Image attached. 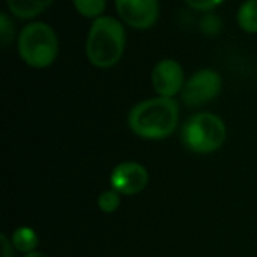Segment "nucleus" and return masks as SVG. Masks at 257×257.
Masks as SVG:
<instances>
[{"label":"nucleus","mask_w":257,"mask_h":257,"mask_svg":"<svg viewBox=\"0 0 257 257\" xmlns=\"http://www.w3.org/2000/svg\"><path fill=\"white\" fill-rule=\"evenodd\" d=\"M12 15L21 20H30L45 11L53 0H6Z\"/></svg>","instance_id":"9"},{"label":"nucleus","mask_w":257,"mask_h":257,"mask_svg":"<svg viewBox=\"0 0 257 257\" xmlns=\"http://www.w3.org/2000/svg\"><path fill=\"white\" fill-rule=\"evenodd\" d=\"M221 77L214 69L197 71L184 86L181 96L187 107H200L208 104L221 92Z\"/></svg>","instance_id":"5"},{"label":"nucleus","mask_w":257,"mask_h":257,"mask_svg":"<svg viewBox=\"0 0 257 257\" xmlns=\"http://www.w3.org/2000/svg\"><path fill=\"white\" fill-rule=\"evenodd\" d=\"M11 242H12V245H14V248L17 251L29 254V253L36 251L39 238H38V233L32 227L23 226V227H18V229L14 230Z\"/></svg>","instance_id":"10"},{"label":"nucleus","mask_w":257,"mask_h":257,"mask_svg":"<svg viewBox=\"0 0 257 257\" xmlns=\"http://www.w3.org/2000/svg\"><path fill=\"white\" fill-rule=\"evenodd\" d=\"M116 11L128 26L148 29L158 18V0H116Z\"/></svg>","instance_id":"8"},{"label":"nucleus","mask_w":257,"mask_h":257,"mask_svg":"<svg viewBox=\"0 0 257 257\" xmlns=\"http://www.w3.org/2000/svg\"><path fill=\"white\" fill-rule=\"evenodd\" d=\"M148 169L136 161L117 164L110 175V185L120 196H136L148 187Z\"/></svg>","instance_id":"6"},{"label":"nucleus","mask_w":257,"mask_h":257,"mask_svg":"<svg viewBox=\"0 0 257 257\" xmlns=\"http://www.w3.org/2000/svg\"><path fill=\"white\" fill-rule=\"evenodd\" d=\"M24 257H48L44 253H39V251H33V253H29V254H24Z\"/></svg>","instance_id":"18"},{"label":"nucleus","mask_w":257,"mask_h":257,"mask_svg":"<svg viewBox=\"0 0 257 257\" xmlns=\"http://www.w3.org/2000/svg\"><path fill=\"white\" fill-rule=\"evenodd\" d=\"M223 0H185V3L196 11H211L217 8Z\"/></svg>","instance_id":"16"},{"label":"nucleus","mask_w":257,"mask_h":257,"mask_svg":"<svg viewBox=\"0 0 257 257\" xmlns=\"http://www.w3.org/2000/svg\"><path fill=\"white\" fill-rule=\"evenodd\" d=\"M105 0H74V6L80 15L95 20L105 11Z\"/></svg>","instance_id":"12"},{"label":"nucleus","mask_w":257,"mask_h":257,"mask_svg":"<svg viewBox=\"0 0 257 257\" xmlns=\"http://www.w3.org/2000/svg\"><path fill=\"white\" fill-rule=\"evenodd\" d=\"M12 39H14V26H12L9 17L5 12H2V15H0V41H2L3 48H6Z\"/></svg>","instance_id":"14"},{"label":"nucleus","mask_w":257,"mask_h":257,"mask_svg":"<svg viewBox=\"0 0 257 257\" xmlns=\"http://www.w3.org/2000/svg\"><path fill=\"white\" fill-rule=\"evenodd\" d=\"M120 206V194L117 191L111 190H105L99 194L98 197V208L101 209V212L104 214H113L119 209Z\"/></svg>","instance_id":"13"},{"label":"nucleus","mask_w":257,"mask_h":257,"mask_svg":"<svg viewBox=\"0 0 257 257\" xmlns=\"http://www.w3.org/2000/svg\"><path fill=\"white\" fill-rule=\"evenodd\" d=\"M0 242H2V257H14V253H12L14 245L5 233L0 235Z\"/></svg>","instance_id":"17"},{"label":"nucleus","mask_w":257,"mask_h":257,"mask_svg":"<svg viewBox=\"0 0 257 257\" xmlns=\"http://www.w3.org/2000/svg\"><path fill=\"white\" fill-rule=\"evenodd\" d=\"M59 42L54 30L45 23L27 24L18 36V53L32 68H47L57 57Z\"/></svg>","instance_id":"4"},{"label":"nucleus","mask_w":257,"mask_h":257,"mask_svg":"<svg viewBox=\"0 0 257 257\" xmlns=\"http://www.w3.org/2000/svg\"><path fill=\"white\" fill-rule=\"evenodd\" d=\"M179 122V104L173 98H152L134 105L128 114L130 130L148 140H161L175 133Z\"/></svg>","instance_id":"1"},{"label":"nucleus","mask_w":257,"mask_h":257,"mask_svg":"<svg viewBox=\"0 0 257 257\" xmlns=\"http://www.w3.org/2000/svg\"><path fill=\"white\" fill-rule=\"evenodd\" d=\"M152 86L154 90L164 98H173L182 92L184 83V69L181 63L173 59L160 60L152 71Z\"/></svg>","instance_id":"7"},{"label":"nucleus","mask_w":257,"mask_h":257,"mask_svg":"<svg viewBox=\"0 0 257 257\" xmlns=\"http://www.w3.org/2000/svg\"><path fill=\"white\" fill-rule=\"evenodd\" d=\"M238 24L247 33H257V0H247L238 11Z\"/></svg>","instance_id":"11"},{"label":"nucleus","mask_w":257,"mask_h":257,"mask_svg":"<svg viewBox=\"0 0 257 257\" xmlns=\"http://www.w3.org/2000/svg\"><path fill=\"white\" fill-rule=\"evenodd\" d=\"M220 27H221L220 18L215 17V15H212V14L206 15V17L200 21V29H202V32H205L206 35H215V33H218Z\"/></svg>","instance_id":"15"},{"label":"nucleus","mask_w":257,"mask_h":257,"mask_svg":"<svg viewBox=\"0 0 257 257\" xmlns=\"http://www.w3.org/2000/svg\"><path fill=\"white\" fill-rule=\"evenodd\" d=\"M227 130L221 117L212 113H197L185 120L181 130L184 146L194 154H212L226 142Z\"/></svg>","instance_id":"3"},{"label":"nucleus","mask_w":257,"mask_h":257,"mask_svg":"<svg viewBox=\"0 0 257 257\" xmlns=\"http://www.w3.org/2000/svg\"><path fill=\"white\" fill-rule=\"evenodd\" d=\"M123 50V26L111 17L96 18L90 26L86 41V54L89 62L98 68H110L120 60Z\"/></svg>","instance_id":"2"}]
</instances>
